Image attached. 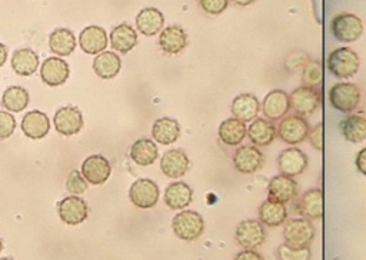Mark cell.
<instances>
[{
	"label": "cell",
	"instance_id": "cell-1",
	"mask_svg": "<svg viewBox=\"0 0 366 260\" xmlns=\"http://www.w3.org/2000/svg\"><path fill=\"white\" fill-rule=\"evenodd\" d=\"M172 229L176 237L184 241H193L203 234L204 220L194 210H182L172 220Z\"/></svg>",
	"mask_w": 366,
	"mask_h": 260
},
{
	"label": "cell",
	"instance_id": "cell-2",
	"mask_svg": "<svg viewBox=\"0 0 366 260\" xmlns=\"http://www.w3.org/2000/svg\"><path fill=\"white\" fill-rule=\"evenodd\" d=\"M359 56L349 47H339L327 56V69L337 79H349L359 70Z\"/></svg>",
	"mask_w": 366,
	"mask_h": 260
},
{
	"label": "cell",
	"instance_id": "cell-3",
	"mask_svg": "<svg viewBox=\"0 0 366 260\" xmlns=\"http://www.w3.org/2000/svg\"><path fill=\"white\" fill-rule=\"evenodd\" d=\"M285 244L293 249H306L315 239V227L309 219H292L283 229Z\"/></svg>",
	"mask_w": 366,
	"mask_h": 260
},
{
	"label": "cell",
	"instance_id": "cell-4",
	"mask_svg": "<svg viewBox=\"0 0 366 260\" xmlns=\"http://www.w3.org/2000/svg\"><path fill=\"white\" fill-rule=\"evenodd\" d=\"M332 106L343 113L353 111L360 101V89L355 83H336L329 90Z\"/></svg>",
	"mask_w": 366,
	"mask_h": 260
},
{
	"label": "cell",
	"instance_id": "cell-5",
	"mask_svg": "<svg viewBox=\"0 0 366 260\" xmlns=\"http://www.w3.org/2000/svg\"><path fill=\"white\" fill-rule=\"evenodd\" d=\"M160 196L159 186L152 179H137L129 189L130 201L139 209H152Z\"/></svg>",
	"mask_w": 366,
	"mask_h": 260
},
{
	"label": "cell",
	"instance_id": "cell-6",
	"mask_svg": "<svg viewBox=\"0 0 366 260\" xmlns=\"http://www.w3.org/2000/svg\"><path fill=\"white\" fill-rule=\"evenodd\" d=\"M332 33L339 41H356L363 33L362 20L352 13H342L335 16L330 23Z\"/></svg>",
	"mask_w": 366,
	"mask_h": 260
},
{
	"label": "cell",
	"instance_id": "cell-7",
	"mask_svg": "<svg viewBox=\"0 0 366 260\" xmlns=\"http://www.w3.org/2000/svg\"><path fill=\"white\" fill-rule=\"evenodd\" d=\"M309 130L310 127L303 117L297 114L285 116L277 126V136L282 141L293 146L303 143L309 134Z\"/></svg>",
	"mask_w": 366,
	"mask_h": 260
},
{
	"label": "cell",
	"instance_id": "cell-8",
	"mask_svg": "<svg viewBox=\"0 0 366 260\" xmlns=\"http://www.w3.org/2000/svg\"><path fill=\"white\" fill-rule=\"evenodd\" d=\"M57 213L63 223L69 226H77L87 219L89 207L84 199H81L80 196L70 194L59 201Z\"/></svg>",
	"mask_w": 366,
	"mask_h": 260
},
{
	"label": "cell",
	"instance_id": "cell-9",
	"mask_svg": "<svg viewBox=\"0 0 366 260\" xmlns=\"http://www.w3.org/2000/svg\"><path fill=\"white\" fill-rule=\"evenodd\" d=\"M53 126L63 136L77 134L83 129V114L74 106L60 107L53 116Z\"/></svg>",
	"mask_w": 366,
	"mask_h": 260
},
{
	"label": "cell",
	"instance_id": "cell-10",
	"mask_svg": "<svg viewBox=\"0 0 366 260\" xmlns=\"http://www.w3.org/2000/svg\"><path fill=\"white\" fill-rule=\"evenodd\" d=\"M289 99L290 109L300 117L312 116L319 107V93L315 87L300 86L289 94Z\"/></svg>",
	"mask_w": 366,
	"mask_h": 260
},
{
	"label": "cell",
	"instance_id": "cell-11",
	"mask_svg": "<svg viewBox=\"0 0 366 260\" xmlns=\"http://www.w3.org/2000/svg\"><path fill=\"white\" fill-rule=\"evenodd\" d=\"M81 174L89 181V184H103L112 174L110 161L102 154H92L83 160Z\"/></svg>",
	"mask_w": 366,
	"mask_h": 260
},
{
	"label": "cell",
	"instance_id": "cell-12",
	"mask_svg": "<svg viewBox=\"0 0 366 260\" xmlns=\"http://www.w3.org/2000/svg\"><path fill=\"white\" fill-rule=\"evenodd\" d=\"M236 241L244 249H256L263 244L266 239V231L262 221L257 220H243L237 224L234 233Z\"/></svg>",
	"mask_w": 366,
	"mask_h": 260
},
{
	"label": "cell",
	"instance_id": "cell-13",
	"mask_svg": "<svg viewBox=\"0 0 366 260\" xmlns=\"http://www.w3.org/2000/svg\"><path fill=\"white\" fill-rule=\"evenodd\" d=\"M70 69L69 64L61 57H47L40 66V79L44 84L50 87L61 86L69 79Z\"/></svg>",
	"mask_w": 366,
	"mask_h": 260
},
{
	"label": "cell",
	"instance_id": "cell-14",
	"mask_svg": "<svg viewBox=\"0 0 366 260\" xmlns=\"http://www.w3.org/2000/svg\"><path fill=\"white\" fill-rule=\"evenodd\" d=\"M307 156L297 147H289L283 150L277 157V167L280 174L295 177L302 174L307 169Z\"/></svg>",
	"mask_w": 366,
	"mask_h": 260
},
{
	"label": "cell",
	"instance_id": "cell-15",
	"mask_svg": "<svg viewBox=\"0 0 366 260\" xmlns=\"http://www.w3.org/2000/svg\"><path fill=\"white\" fill-rule=\"evenodd\" d=\"M233 164L237 171L252 174L262 169L264 164V156L256 146H240L233 154Z\"/></svg>",
	"mask_w": 366,
	"mask_h": 260
},
{
	"label": "cell",
	"instance_id": "cell-16",
	"mask_svg": "<svg viewBox=\"0 0 366 260\" xmlns=\"http://www.w3.org/2000/svg\"><path fill=\"white\" fill-rule=\"evenodd\" d=\"M190 167V160L187 154L180 149L167 150L160 159V170L166 177L180 179Z\"/></svg>",
	"mask_w": 366,
	"mask_h": 260
},
{
	"label": "cell",
	"instance_id": "cell-17",
	"mask_svg": "<svg viewBox=\"0 0 366 260\" xmlns=\"http://www.w3.org/2000/svg\"><path fill=\"white\" fill-rule=\"evenodd\" d=\"M109 43L107 33L103 27L92 24L84 27L79 34V44L87 54H99L106 50Z\"/></svg>",
	"mask_w": 366,
	"mask_h": 260
},
{
	"label": "cell",
	"instance_id": "cell-18",
	"mask_svg": "<svg viewBox=\"0 0 366 260\" xmlns=\"http://www.w3.org/2000/svg\"><path fill=\"white\" fill-rule=\"evenodd\" d=\"M290 110V99L289 94L283 90H272L269 91L262 103V111L263 116L267 120H279L286 116V113Z\"/></svg>",
	"mask_w": 366,
	"mask_h": 260
},
{
	"label": "cell",
	"instance_id": "cell-19",
	"mask_svg": "<svg viewBox=\"0 0 366 260\" xmlns=\"http://www.w3.org/2000/svg\"><path fill=\"white\" fill-rule=\"evenodd\" d=\"M20 127L26 137L31 140H40L47 136L50 130V119L40 110H30L21 119Z\"/></svg>",
	"mask_w": 366,
	"mask_h": 260
},
{
	"label": "cell",
	"instance_id": "cell-20",
	"mask_svg": "<svg viewBox=\"0 0 366 260\" xmlns=\"http://www.w3.org/2000/svg\"><path fill=\"white\" fill-rule=\"evenodd\" d=\"M189 43V37L187 33L184 31V29L179 24H170L167 27H164L160 31L159 36V46L162 47V50L164 53L169 54H177L182 50H184V47Z\"/></svg>",
	"mask_w": 366,
	"mask_h": 260
},
{
	"label": "cell",
	"instance_id": "cell-21",
	"mask_svg": "<svg viewBox=\"0 0 366 260\" xmlns=\"http://www.w3.org/2000/svg\"><path fill=\"white\" fill-rule=\"evenodd\" d=\"M297 191H299V186L293 180V177H287L283 174L272 177L269 181V186H267L269 199L280 201V203L290 201L292 199L296 197Z\"/></svg>",
	"mask_w": 366,
	"mask_h": 260
},
{
	"label": "cell",
	"instance_id": "cell-22",
	"mask_svg": "<svg viewBox=\"0 0 366 260\" xmlns=\"http://www.w3.org/2000/svg\"><path fill=\"white\" fill-rule=\"evenodd\" d=\"M262 109V104L259 103L257 97L249 93H242L236 96L230 104V111L233 117L242 120V121H253L259 111Z\"/></svg>",
	"mask_w": 366,
	"mask_h": 260
},
{
	"label": "cell",
	"instance_id": "cell-23",
	"mask_svg": "<svg viewBox=\"0 0 366 260\" xmlns=\"http://www.w3.org/2000/svg\"><path fill=\"white\" fill-rule=\"evenodd\" d=\"M193 199L192 187L184 181H173L164 190V203L172 210L186 209Z\"/></svg>",
	"mask_w": 366,
	"mask_h": 260
},
{
	"label": "cell",
	"instance_id": "cell-24",
	"mask_svg": "<svg viewBox=\"0 0 366 260\" xmlns=\"http://www.w3.org/2000/svg\"><path fill=\"white\" fill-rule=\"evenodd\" d=\"M164 26V16L156 7H144L136 16V27L144 36H154L162 31Z\"/></svg>",
	"mask_w": 366,
	"mask_h": 260
},
{
	"label": "cell",
	"instance_id": "cell-25",
	"mask_svg": "<svg viewBox=\"0 0 366 260\" xmlns=\"http://www.w3.org/2000/svg\"><path fill=\"white\" fill-rule=\"evenodd\" d=\"M109 39L112 49L120 53H129L137 44V33L127 23H120L114 26L110 31Z\"/></svg>",
	"mask_w": 366,
	"mask_h": 260
},
{
	"label": "cell",
	"instance_id": "cell-26",
	"mask_svg": "<svg viewBox=\"0 0 366 260\" xmlns=\"http://www.w3.org/2000/svg\"><path fill=\"white\" fill-rule=\"evenodd\" d=\"M152 136L160 144H172L180 137V124L176 119L160 117L152 126Z\"/></svg>",
	"mask_w": 366,
	"mask_h": 260
},
{
	"label": "cell",
	"instance_id": "cell-27",
	"mask_svg": "<svg viewBox=\"0 0 366 260\" xmlns=\"http://www.w3.org/2000/svg\"><path fill=\"white\" fill-rule=\"evenodd\" d=\"M49 47L59 57L69 56L76 49V36L67 27H57L49 36Z\"/></svg>",
	"mask_w": 366,
	"mask_h": 260
},
{
	"label": "cell",
	"instance_id": "cell-28",
	"mask_svg": "<svg viewBox=\"0 0 366 260\" xmlns=\"http://www.w3.org/2000/svg\"><path fill=\"white\" fill-rule=\"evenodd\" d=\"M217 134H219V139L224 144L237 146L247 136V127H246L244 121H242L236 117H230L220 123Z\"/></svg>",
	"mask_w": 366,
	"mask_h": 260
},
{
	"label": "cell",
	"instance_id": "cell-29",
	"mask_svg": "<svg viewBox=\"0 0 366 260\" xmlns=\"http://www.w3.org/2000/svg\"><path fill=\"white\" fill-rule=\"evenodd\" d=\"M276 136L277 127L266 119H254L247 127V137L256 146H269Z\"/></svg>",
	"mask_w": 366,
	"mask_h": 260
},
{
	"label": "cell",
	"instance_id": "cell-30",
	"mask_svg": "<svg viewBox=\"0 0 366 260\" xmlns=\"http://www.w3.org/2000/svg\"><path fill=\"white\" fill-rule=\"evenodd\" d=\"M297 211L306 219H320L323 216V193L319 189L305 191L297 203Z\"/></svg>",
	"mask_w": 366,
	"mask_h": 260
},
{
	"label": "cell",
	"instance_id": "cell-31",
	"mask_svg": "<svg viewBox=\"0 0 366 260\" xmlns=\"http://www.w3.org/2000/svg\"><path fill=\"white\" fill-rule=\"evenodd\" d=\"M159 157V149L154 140L137 139L130 147V159L139 166H152Z\"/></svg>",
	"mask_w": 366,
	"mask_h": 260
},
{
	"label": "cell",
	"instance_id": "cell-32",
	"mask_svg": "<svg viewBox=\"0 0 366 260\" xmlns=\"http://www.w3.org/2000/svg\"><path fill=\"white\" fill-rule=\"evenodd\" d=\"M122 60L114 51H102L93 60V70L102 79H113L120 73Z\"/></svg>",
	"mask_w": 366,
	"mask_h": 260
},
{
	"label": "cell",
	"instance_id": "cell-33",
	"mask_svg": "<svg viewBox=\"0 0 366 260\" xmlns=\"http://www.w3.org/2000/svg\"><path fill=\"white\" fill-rule=\"evenodd\" d=\"M11 69L19 76H31L39 67V54L33 49H19L11 56Z\"/></svg>",
	"mask_w": 366,
	"mask_h": 260
},
{
	"label": "cell",
	"instance_id": "cell-34",
	"mask_svg": "<svg viewBox=\"0 0 366 260\" xmlns=\"http://www.w3.org/2000/svg\"><path fill=\"white\" fill-rule=\"evenodd\" d=\"M259 219L263 224H266L269 227L280 226L287 219V209H286L285 203L267 199L259 207Z\"/></svg>",
	"mask_w": 366,
	"mask_h": 260
},
{
	"label": "cell",
	"instance_id": "cell-35",
	"mask_svg": "<svg viewBox=\"0 0 366 260\" xmlns=\"http://www.w3.org/2000/svg\"><path fill=\"white\" fill-rule=\"evenodd\" d=\"M342 136L350 143H362L366 140V117L350 114L339 123Z\"/></svg>",
	"mask_w": 366,
	"mask_h": 260
},
{
	"label": "cell",
	"instance_id": "cell-36",
	"mask_svg": "<svg viewBox=\"0 0 366 260\" xmlns=\"http://www.w3.org/2000/svg\"><path fill=\"white\" fill-rule=\"evenodd\" d=\"M30 103L29 91L21 86H10L3 91L1 106L10 113L23 111Z\"/></svg>",
	"mask_w": 366,
	"mask_h": 260
},
{
	"label": "cell",
	"instance_id": "cell-37",
	"mask_svg": "<svg viewBox=\"0 0 366 260\" xmlns=\"http://www.w3.org/2000/svg\"><path fill=\"white\" fill-rule=\"evenodd\" d=\"M323 79V67L320 64V61L317 60H309L305 67H303V73H302V83L303 86L307 87H316L322 83Z\"/></svg>",
	"mask_w": 366,
	"mask_h": 260
},
{
	"label": "cell",
	"instance_id": "cell-38",
	"mask_svg": "<svg viewBox=\"0 0 366 260\" xmlns=\"http://www.w3.org/2000/svg\"><path fill=\"white\" fill-rule=\"evenodd\" d=\"M89 187V181L84 179V176L81 174V171L77 170H71L66 179V190L70 194L74 196H80L83 194Z\"/></svg>",
	"mask_w": 366,
	"mask_h": 260
},
{
	"label": "cell",
	"instance_id": "cell-39",
	"mask_svg": "<svg viewBox=\"0 0 366 260\" xmlns=\"http://www.w3.org/2000/svg\"><path fill=\"white\" fill-rule=\"evenodd\" d=\"M277 260H309L310 250L306 249H293L286 244H280L277 247Z\"/></svg>",
	"mask_w": 366,
	"mask_h": 260
},
{
	"label": "cell",
	"instance_id": "cell-40",
	"mask_svg": "<svg viewBox=\"0 0 366 260\" xmlns=\"http://www.w3.org/2000/svg\"><path fill=\"white\" fill-rule=\"evenodd\" d=\"M16 130V119L7 110H0V140L9 139Z\"/></svg>",
	"mask_w": 366,
	"mask_h": 260
},
{
	"label": "cell",
	"instance_id": "cell-41",
	"mask_svg": "<svg viewBox=\"0 0 366 260\" xmlns=\"http://www.w3.org/2000/svg\"><path fill=\"white\" fill-rule=\"evenodd\" d=\"M199 4L207 14L217 16L226 10L229 0H199Z\"/></svg>",
	"mask_w": 366,
	"mask_h": 260
},
{
	"label": "cell",
	"instance_id": "cell-42",
	"mask_svg": "<svg viewBox=\"0 0 366 260\" xmlns=\"http://www.w3.org/2000/svg\"><path fill=\"white\" fill-rule=\"evenodd\" d=\"M312 146L316 149V150H322V137H323V126L322 124H316L313 129L309 130V134H307Z\"/></svg>",
	"mask_w": 366,
	"mask_h": 260
},
{
	"label": "cell",
	"instance_id": "cell-43",
	"mask_svg": "<svg viewBox=\"0 0 366 260\" xmlns=\"http://www.w3.org/2000/svg\"><path fill=\"white\" fill-rule=\"evenodd\" d=\"M234 260H263V259H262V256H260L257 251H254L253 249H246V250L240 251V253L234 257Z\"/></svg>",
	"mask_w": 366,
	"mask_h": 260
},
{
	"label": "cell",
	"instance_id": "cell-44",
	"mask_svg": "<svg viewBox=\"0 0 366 260\" xmlns=\"http://www.w3.org/2000/svg\"><path fill=\"white\" fill-rule=\"evenodd\" d=\"M355 164H356V169L363 174L366 176V147L362 149L357 156H356V160H355Z\"/></svg>",
	"mask_w": 366,
	"mask_h": 260
},
{
	"label": "cell",
	"instance_id": "cell-45",
	"mask_svg": "<svg viewBox=\"0 0 366 260\" xmlns=\"http://www.w3.org/2000/svg\"><path fill=\"white\" fill-rule=\"evenodd\" d=\"M6 60H7V47L4 43L0 41V67L6 63Z\"/></svg>",
	"mask_w": 366,
	"mask_h": 260
},
{
	"label": "cell",
	"instance_id": "cell-46",
	"mask_svg": "<svg viewBox=\"0 0 366 260\" xmlns=\"http://www.w3.org/2000/svg\"><path fill=\"white\" fill-rule=\"evenodd\" d=\"M234 4H237V6H249V4H252L254 0H232Z\"/></svg>",
	"mask_w": 366,
	"mask_h": 260
},
{
	"label": "cell",
	"instance_id": "cell-47",
	"mask_svg": "<svg viewBox=\"0 0 366 260\" xmlns=\"http://www.w3.org/2000/svg\"><path fill=\"white\" fill-rule=\"evenodd\" d=\"M0 260H13V259L11 257H1Z\"/></svg>",
	"mask_w": 366,
	"mask_h": 260
},
{
	"label": "cell",
	"instance_id": "cell-48",
	"mask_svg": "<svg viewBox=\"0 0 366 260\" xmlns=\"http://www.w3.org/2000/svg\"><path fill=\"white\" fill-rule=\"evenodd\" d=\"M1 249H3V241H1V237H0V251H1Z\"/></svg>",
	"mask_w": 366,
	"mask_h": 260
}]
</instances>
